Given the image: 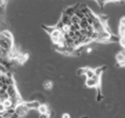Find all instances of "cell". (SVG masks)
Instances as JSON below:
<instances>
[{
	"label": "cell",
	"mask_w": 125,
	"mask_h": 118,
	"mask_svg": "<svg viewBox=\"0 0 125 118\" xmlns=\"http://www.w3.org/2000/svg\"><path fill=\"white\" fill-rule=\"evenodd\" d=\"M93 52V48L92 47H87L86 48V53L87 54H91Z\"/></svg>",
	"instance_id": "17"
},
{
	"label": "cell",
	"mask_w": 125,
	"mask_h": 118,
	"mask_svg": "<svg viewBox=\"0 0 125 118\" xmlns=\"http://www.w3.org/2000/svg\"><path fill=\"white\" fill-rule=\"evenodd\" d=\"M120 24H122V25H124L125 26V16L124 17H122L121 19H120V22H119Z\"/></svg>",
	"instance_id": "20"
},
{
	"label": "cell",
	"mask_w": 125,
	"mask_h": 118,
	"mask_svg": "<svg viewBox=\"0 0 125 118\" xmlns=\"http://www.w3.org/2000/svg\"><path fill=\"white\" fill-rule=\"evenodd\" d=\"M119 45L120 47H121L124 51H125V35L124 36H121V37H119Z\"/></svg>",
	"instance_id": "13"
},
{
	"label": "cell",
	"mask_w": 125,
	"mask_h": 118,
	"mask_svg": "<svg viewBox=\"0 0 125 118\" xmlns=\"http://www.w3.org/2000/svg\"><path fill=\"white\" fill-rule=\"evenodd\" d=\"M15 111L16 113H18L21 117L22 116H25L27 113L29 112V108L27 107V105H26V103H19L18 105L15 106Z\"/></svg>",
	"instance_id": "3"
},
{
	"label": "cell",
	"mask_w": 125,
	"mask_h": 118,
	"mask_svg": "<svg viewBox=\"0 0 125 118\" xmlns=\"http://www.w3.org/2000/svg\"><path fill=\"white\" fill-rule=\"evenodd\" d=\"M0 56H1V49H0Z\"/></svg>",
	"instance_id": "22"
},
{
	"label": "cell",
	"mask_w": 125,
	"mask_h": 118,
	"mask_svg": "<svg viewBox=\"0 0 125 118\" xmlns=\"http://www.w3.org/2000/svg\"><path fill=\"white\" fill-rule=\"evenodd\" d=\"M109 1H113V0H97V2L100 3V5H102V4H104L106 2H109Z\"/></svg>",
	"instance_id": "16"
},
{
	"label": "cell",
	"mask_w": 125,
	"mask_h": 118,
	"mask_svg": "<svg viewBox=\"0 0 125 118\" xmlns=\"http://www.w3.org/2000/svg\"><path fill=\"white\" fill-rule=\"evenodd\" d=\"M38 118H50V115L48 113H44V114H39Z\"/></svg>",
	"instance_id": "15"
},
{
	"label": "cell",
	"mask_w": 125,
	"mask_h": 118,
	"mask_svg": "<svg viewBox=\"0 0 125 118\" xmlns=\"http://www.w3.org/2000/svg\"><path fill=\"white\" fill-rule=\"evenodd\" d=\"M42 87H43L44 90H47V91H50V90H52L53 87H54V82H53L52 80H46L42 83Z\"/></svg>",
	"instance_id": "6"
},
{
	"label": "cell",
	"mask_w": 125,
	"mask_h": 118,
	"mask_svg": "<svg viewBox=\"0 0 125 118\" xmlns=\"http://www.w3.org/2000/svg\"><path fill=\"white\" fill-rule=\"evenodd\" d=\"M95 1H97V0H95Z\"/></svg>",
	"instance_id": "24"
},
{
	"label": "cell",
	"mask_w": 125,
	"mask_h": 118,
	"mask_svg": "<svg viewBox=\"0 0 125 118\" xmlns=\"http://www.w3.org/2000/svg\"><path fill=\"white\" fill-rule=\"evenodd\" d=\"M26 105H27V107L29 108V110H31V109H35V110H37L41 104H39L37 101H32V102L26 103Z\"/></svg>",
	"instance_id": "9"
},
{
	"label": "cell",
	"mask_w": 125,
	"mask_h": 118,
	"mask_svg": "<svg viewBox=\"0 0 125 118\" xmlns=\"http://www.w3.org/2000/svg\"><path fill=\"white\" fill-rule=\"evenodd\" d=\"M6 110H7V109H6L5 107H4V105H3L2 101H0V115L4 114V113L6 112Z\"/></svg>",
	"instance_id": "14"
},
{
	"label": "cell",
	"mask_w": 125,
	"mask_h": 118,
	"mask_svg": "<svg viewBox=\"0 0 125 118\" xmlns=\"http://www.w3.org/2000/svg\"><path fill=\"white\" fill-rule=\"evenodd\" d=\"M28 59V55L27 54H24V53H18L17 55H16V57H15V59L14 60H16L19 64H22V63H24L26 60Z\"/></svg>",
	"instance_id": "5"
},
{
	"label": "cell",
	"mask_w": 125,
	"mask_h": 118,
	"mask_svg": "<svg viewBox=\"0 0 125 118\" xmlns=\"http://www.w3.org/2000/svg\"><path fill=\"white\" fill-rule=\"evenodd\" d=\"M0 118H4V117H3L2 115H0Z\"/></svg>",
	"instance_id": "21"
},
{
	"label": "cell",
	"mask_w": 125,
	"mask_h": 118,
	"mask_svg": "<svg viewBox=\"0 0 125 118\" xmlns=\"http://www.w3.org/2000/svg\"><path fill=\"white\" fill-rule=\"evenodd\" d=\"M44 29L48 31L49 35L51 37L52 43L57 47L59 51L67 52V48H66V37L65 34L62 32L60 29H58L57 27H44Z\"/></svg>",
	"instance_id": "1"
},
{
	"label": "cell",
	"mask_w": 125,
	"mask_h": 118,
	"mask_svg": "<svg viewBox=\"0 0 125 118\" xmlns=\"http://www.w3.org/2000/svg\"><path fill=\"white\" fill-rule=\"evenodd\" d=\"M20 117H21V116L18 114V113H16V111H15V112L11 114V116H10V118H20Z\"/></svg>",
	"instance_id": "18"
},
{
	"label": "cell",
	"mask_w": 125,
	"mask_h": 118,
	"mask_svg": "<svg viewBox=\"0 0 125 118\" xmlns=\"http://www.w3.org/2000/svg\"><path fill=\"white\" fill-rule=\"evenodd\" d=\"M50 110H51V109L49 108V106L46 105V104H41V105H39V107H38V109H37V111H38L39 114L49 113V111H50Z\"/></svg>",
	"instance_id": "7"
},
{
	"label": "cell",
	"mask_w": 125,
	"mask_h": 118,
	"mask_svg": "<svg viewBox=\"0 0 125 118\" xmlns=\"http://www.w3.org/2000/svg\"><path fill=\"white\" fill-rule=\"evenodd\" d=\"M82 118H87V116H84V117H82Z\"/></svg>",
	"instance_id": "23"
},
{
	"label": "cell",
	"mask_w": 125,
	"mask_h": 118,
	"mask_svg": "<svg viewBox=\"0 0 125 118\" xmlns=\"http://www.w3.org/2000/svg\"><path fill=\"white\" fill-rule=\"evenodd\" d=\"M2 103H3L4 107H5L6 109L15 108V105H14V103H12V101H11V99H10V97H7V98H5V99H3V101H2Z\"/></svg>",
	"instance_id": "8"
},
{
	"label": "cell",
	"mask_w": 125,
	"mask_h": 118,
	"mask_svg": "<svg viewBox=\"0 0 125 118\" xmlns=\"http://www.w3.org/2000/svg\"><path fill=\"white\" fill-rule=\"evenodd\" d=\"M61 118H71V116H70L69 113H63L62 116H61Z\"/></svg>",
	"instance_id": "19"
},
{
	"label": "cell",
	"mask_w": 125,
	"mask_h": 118,
	"mask_svg": "<svg viewBox=\"0 0 125 118\" xmlns=\"http://www.w3.org/2000/svg\"><path fill=\"white\" fill-rule=\"evenodd\" d=\"M80 22H81V19H80L79 17H77L75 15H73V17H70V23H71V25H73V24H80Z\"/></svg>",
	"instance_id": "12"
},
{
	"label": "cell",
	"mask_w": 125,
	"mask_h": 118,
	"mask_svg": "<svg viewBox=\"0 0 125 118\" xmlns=\"http://www.w3.org/2000/svg\"><path fill=\"white\" fill-rule=\"evenodd\" d=\"M77 7H78V5H77V6H73V7H68V8H66L65 12H64V13H65V15H67L68 17H73V16L74 15V12H75V10H77Z\"/></svg>",
	"instance_id": "10"
},
{
	"label": "cell",
	"mask_w": 125,
	"mask_h": 118,
	"mask_svg": "<svg viewBox=\"0 0 125 118\" xmlns=\"http://www.w3.org/2000/svg\"><path fill=\"white\" fill-rule=\"evenodd\" d=\"M118 35H119V37L125 35V26L120 23H119V27H118Z\"/></svg>",
	"instance_id": "11"
},
{
	"label": "cell",
	"mask_w": 125,
	"mask_h": 118,
	"mask_svg": "<svg viewBox=\"0 0 125 118\" xmlns=\"http://www.w3.org/2000/svg\"><path fill=\"white\" fill-rule=\"evenodd\" d=\"M0 49L1 56H7V54L14 49V37L8 30L0 32Z\"/></svg>",
	"instance_id": "2"
},
{
	"label": "cell",
	"mask_w": 125,
	"mask_h": 118,
	"mask_svg": "<svg viewBox=\"0 0 125 118\" xmlns=\"http://www.w3.org/2000/svg\"><path fill=\"white\" fill-rule=\"evenodd\" d=\"M99 77L98 75H95L93 78H90V79H86V86L89 88H95L99 85Z\"/></svg>",
	"instance_id": "4"
}]
</instances>
